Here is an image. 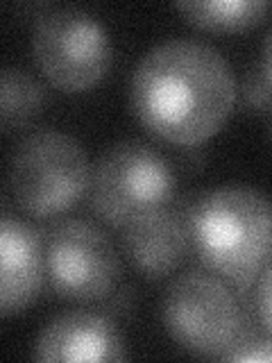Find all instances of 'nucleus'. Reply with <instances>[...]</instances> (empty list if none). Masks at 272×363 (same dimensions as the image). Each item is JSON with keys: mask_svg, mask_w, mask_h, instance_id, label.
<instances>
[{"mask_svg": "<svg viewBox=\"0 0 272 363\" xmlns=\"http://www.w3.org/2000/svg\"><path fill=\"white\" fill-rule=\"evenodd\" d=\"M132 109L143 128L177 145L207 141L234 109L230 64L207 43L170 39L154 45L132 75Z\"/></svg>", "mask_w": 272, "mask_h": 363, "instance_id": "f257e3e1", "label": "nucleus"}, {"mask_svg": "<svg viewBox=\"0 0 272 363\" xmlns=\"http://www.w3.org/2000/svg\"><path fill=\"white\" fill-rule=\"evenodd\" d=\"M191 250L236 289L272 264V200L249 186L211 189L186 213Z\"/></svg>", "mask_w": 272, "mask_h": 363, "instance_id": "f03ea898", "label": "nucleus"}, {"mask_svg": "<svg viewBox=\"0 0 272 363\" xmlns=\"http://www.w3.org/2000/svg\"><path fill=\"white\" fill-rule=\"evenodd\" d=\"M89 182L82 145L64 132H34L11 155L9 191L18 207L34 218L68 211L82 200Z\"/></svg>", "mask_w": 272, "mask_h": 363, "instance_id": "7ed1b4c3", "label": "nucleus"}, {"mask_svg": "<svg viewBox=\"0 0 272 363\" xmlns=\"http://www.w3.org/2000/svg\"><path fill=\"white\" fill-rule=\"evenodd\" d=\"M164 323L170 336L198 357L227 359L243 345L247 332L245 313L225 279L198 270L168 286Z\"/></svg>", "mask_w": 272, "mask_h": 363, "instance_id": "20e7f679", "label": "nucleus"}, {"mask_svg": "<svg viewBox=\"0 0 272 363\" xmlns=\"http://www.w3.org/2000/svg\"><path fill=\"white\" fill-rule=\"evenodd\" d=\"M175 175L168 162L141 141H123L100 157L91 177V204L102 220L128 227L132 220L168 207Z\"/></svg>", "mask_w": 272, "mask_h": 363, "instance_id": "39448f33", "label": "nucleus"}, {"mask_svg": "<svg viewBox=\"0 0 272 363\" xmlns=\"http://www.w3.org/2000/svg\"><path fill=\"white\" fill-rule=\"evenodd\" d=\"M32 52L41 73L68 94L96 86L113 57L107 30L82 9L43 14L34 28Z\"/></svg>", "mask_w": 272, "mask_h": 363, "instance_id": "423d86ee", "label": "nucleus"}, {"mask_svg": "<svg viewBox=\"0 0 272 363\" xmlns=\"http://www.w3.org/2000/svg\"><path fill=\"white\" fill-rule=\"evenodd\" d=\"M45 277L66 300L96 302L107 298L120 275L109 236L86 220L60 223L45 238Z\"/></svg>", "mask_w": 272, "mask_h": 363, "instance_id": "0eeeda50", "label": "nucleus"}, {"mask_svg": "<svg viewBox=\"0 0 272 363\" xmlns=\"http://www.w3.org/2000/svg\"><path fill=\"white\" fill-rule=\"evenodd\" d=\"M45 275V245L30 225L5 213L0 225V313H21L37 298Z\"/></svg>", "mask_w": 272, "mask_h": 363, "instance_id": "6e6552de", "label": "nucleus"}, {"mask_svg": "<svg viewBox=\"0 0 272 363\" xmlns=\"http://www.w3.org/2000/svg\"><path fill=\"white\" fill-rule=\"evenodd\" d=\"M37 361H123L125 347L109 318L73 311L45 325L37 345Z\"/></svg>", "mask_w": 272, "mask_h": 363, "instance_id": "1a4fd4ad", "label": "nucleus"}, {"mask_svg": "<svg viewBox=\"0 0 272 363\" xmlns=\"http://www.w3.org/2000/svg\"><path fill=\"white\" fill-rule=\"evenodd\" d=\"M123 247L141 275L164 277L184 261L191 247L186 218L170 207L145 213L125 227Z\"/></svg>", "mask_w": 272, "mask_h": 363, "instance_id": "9d476101", "label": "nucleus"}, {"mask_svg": "<svg viewBox=\"0 0 272 363\" xmlns=\"http://www.w3.org/2000/svg\"><path fill=\"white\" fill-rule=\"evenodd\" d=\"M193 26L215 32H243L266 16L268 3L261 0H213V3H177Z\"/></svg>", "mask_w": 272, "mask_h": 363, "instance_id": "9b49d317", "label": "nucleus"}, {"mask_svg": "<svg viewBox=\"0 0 272 363\" xmlns=\"http://www.w3.org/2000/svg\"><path fill=\"white\" fill-rule=\"evenodd\" d=\"M43 86L21 68L3 71V130L14 132L37 116L43 107Z\"/></svg>", "mask_w": 272, "mask_h": 363, "instance_id": "f8f14e48", "label": "nucleus"}, {"mask_svg": "<svg viewBox=\"0 0 272 363\" xmlns=\"http://www.w3.org/2000/svg\"><path fill=\"white\" fill-rule=\"evenodd\" d=\"M243 102L249 109H270L272 91L261 71H249L243 82Z\"/></svg>", "mask_w": 272, "mask_h": 363, "instance_id": "ddd939ff", "label": "nucleus"}, {"mask_svg": "<svg viewBox=\"0 0 272 363\" xmlns=\"http://www.w3.org/2000/svg\"><path fill=\"white\" fill-rule=\"evenodd\" d=\"M256 311L261 318V325L272 336V264L264 270L256 291Z\"/></svg>", "mask_w": 272, "mask_h": 363, "instance_id": "4468645a", "label": "nucleus"}, {"mask_svg": "<svg viewBox=\"0 0 272 363\" xmlns=\"http://www.w3.org/2000/svg\"><path fill=\"white\" fill-rule=\"evenodd\" d=\"M261 73H264L266 77V82L272 91V32H270V37L264 45V62H261Z\"/></svg>", "mask_w": 272, "mask_h": 363, "instance_id": "2eb2a0df", "label": "nucleus"}]
</instances>
